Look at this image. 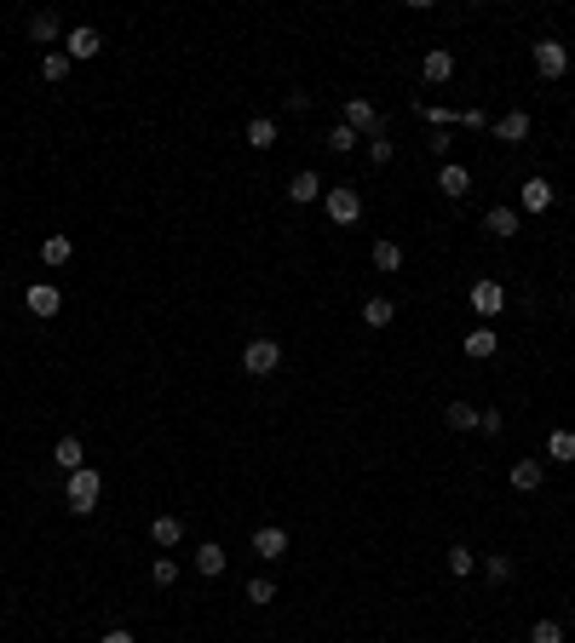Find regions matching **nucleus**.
<instances>
[{"label":"nucleus","instance_id":"nucleus-13","mask_svg":"<svg viewBox=\"0 0 575 643\" xmlns=\"http://www.w3.org/2000/svg\"><path fill=\"white\" fill-rule=\"evenodd\" d=\"M421 75H426V87H443L449 75H455V52H443V46H426V64H421Z\"/></svg>","mask_w":575,"mask_h":643},{"label":"nucleus","instance_id":"nucleus-30","mask_svg":"<svg viewBox=\"0 0 575 643\" xmlns=\"http://www.w3.org/2000/svg\"><path fill=\"white\" fill-rule=\"evenodd\" d=\"M443 563H449V574H455V580H466L478 557H472V546H449V557H443Z\"/></svg>","mask_w":575,"mask_h":643},{"label":"nucleus","instance_id":"nucleus-37","mask_svg":"<svg viewBox=\"0 0 575 643\" xmlns=\"http://www.w3.org/2000/svg\"><path fill=\"white\" fill-rule=\"evenodd\" d=\"M501 426H506V419L495 414V408H478V431H484V436H501Z\"/></svg>","mask_w":575,"mask_h":643},{"label":"nucleus","instance_id":"nucleus-9","mask_svg":"<svg viewBox=\"0 0 575 643\" xmlns=\"http://www.w3.org/2000/svg\"><path fill=\"white\" fill-rule=\"evenodd\" d=\"M460 351H466V356H472V363H489V356H495V351H501V334H495V327H489V322H478V327H472V334H466V339H460Z\"/></svg>","mask_w":575,"mask_h":643},{"label":"nucleus","instance_id":"nucleus-21","mask_svg":"<svg viewBox=\"0 0 575 643\" xmlns=\"http://www.w3.org/2000/svg\"><path fill=\"white\" fill-rule=\"evenodd\" d=\"M41 259L52 264V271H64V264L75 259V242H70V236H46V242H41Z\"/></svg>","mask_w":575,"mask_h":643},{"label":"nucleus","instance_id":"nucleus-34","mask_svg":"<svg viewBox=\"0 0 575 643\" xmlns=\"http://www.w3.org/2000/svg\"><path fill=\"white\" fill-rule=\"evenodd\" d=\"M392 155H397V144H392V138H368V161H375V167H385V161H392Z\"/></svg>","mask_w":575,"mask_h":643},{"label":"nucleus","instance_id":"nucleus-8","mask_svg":"<svg viewBox=\"0 0 575 643\" xmlns=\"http://www.w3.org/2000/svg\"><path fill=\"white\" fill-rule=\"evenodd\" d=\"M64 52H70V64H75V58H98L104 52V35L92 23H75L70 35H64Z\"/></svg>","mask_w":575,"mask_h":643},{"label":"nucleus","instance_id":"nucleus-16","mask_svg":"<svg viewBox=\"0 0 575 643\" xmlns=\"http://www.w3.org/2000/svg\"><path fill=\"white\" fill-rule=\"evenodd\" d=\"M438 190H443L449 201H460L466 190H472V172H466L460 161H443V172H438Z\"/></svg>","mask_w":575,"mask_h":643},{"label":"nucleus","instance_id":"nucleus-18","mask_svg":"<svg viewBox=\"0 0 575 643\" xmlns=\"http://www.w3.org/2000/svg\"><path fill=\"white\" fill-rule=\"evenodd\" d=\"M518 207H524V213H547V207H552V184H547V179H530V184L518 190Z\"/></svg>","mask_w":575,"mask_h":643},{"label":"nucleus","instance_id":"nucleus-33","mask_svg":"<svg viewBox=\"0 0 575 643\" xmlns=\"http://www.w3.org/2000/svg\"><path fill=\"white\" fill-rule=\"evenodd\" d=\"M530 643H564V626H558V620H535L530 626Z\"/></svg>","mask_w":575,"mask_h":643},{"label":"nucleus","instance_id":"nucleus-35","mask_svg":"<svg viewBox=\"0 0 575 643\" xmlns=\"http://www.w3.org/2000/svg\"><path fill=\"white\" fill-rule=\"evenodd\" d=\"M414 109H421V121H431V127H438V133L449 127V109H443V104H426V98H421Z\"/></svg>","mask_w":575,"mask_h":643},{"label":"nucleus","instance_id":"nucleus-15","mask_svg":"<svg viewBox=\"0 0 575 643\" xmlns=\"http://www.w3.org/2000/svg\"><path fill=\"white\" fill-rule=\"evenodd\" d=\"M489 133L501 138V144H524V138H530V115H524V109H512V115L489 121Z\"/></svg>","mask_w":575,"mask_h":643},{"label":"nucleus","instance_id":"nucleus-1","mask_svg":"<svg viewBox=\"0 0 575 643\" xmlns=\"http://www.w3.org/2000/svg\"><path fill=\"white\" fill-rule=\"evenodd\" d=\"M104 500V472H92V465H81V472H70V489H64V506L75 517H87L92 506Z\"/></svg>","mask_w":575,"mask_h":643},{"label":"nucleus","instance_id":"nucleus-22","mask_svg":"<svg viewBox=\"0 0 575 643\" xmlns=\"http://www.w3.org/2000/svg\"><path fill=\"white\" fill-rule=\"evenodd\" d=\"M242 598L254 603V609H265V603H276V580H271V574H254V580H247V586H242Z\"/></svg>","mask_w":575,"mask_h":643},{"label":"nucleus","instance_id":"nucleus-20","mask_svg":"<svg viewBox=\"0 0 575 643\" xmlns=\"http://www.w3.org/2000/svg\"><path fill=\"white\" fill-rule=\"evenodd\" d=\"M196 574H208V580H219L225 574V546H196Z\"/></svg>","mask_w":575,"mask_h":643},{"label":"nucleus","instance_id":"nucleus-24","mask_svg":"<svg viewBox=\"0 0 575 643\" xmlns=\"http://www.w3.org/2000/svg\"><path fill=\"white\" fill-rule=\"evenodd\" d=\"M288 196H293V201H322V179H317V172H293Z\"/></svg>","mask_w":575,"mask_h":643},{"label":"nucleus","instance_id":"nucleus-11","mask_svg":"<svg viewBox=\"0 0 575 643\" xmlns=\"http://www.w3.org/2000/svg\"><path fill=\"white\" fill-rule=\"evenodd\" d=\"M484 230H489L495 242H512V236L524 230V213H518V207H489V213H484Z\"/></svg>","mask_w":575,"mask_h":643},{"label":"nucleus","instance_id":"nucleus-25","mask_svg":"<svg viewBox=\"0 0 575 643\" xmlns=\"http://www.w3.org/2000/svg\"><path fill=\"white\" fill-rule=\"evenodd\" d=\"M392 317H397L392 299H363V322L368 327H392Z\"/></svg>","mask_w":575,"mask_h":643},{"label":"nucleus","instance_id":"nucleus-39","mask_svg":"<svg viewBox=\"0 0 575 643\" xmlns=\"http://www.w3.org/2000/svg\"><path fill=\"white\" fill-rule=\"evenodd\" d=\"M570 310H575V293H570Z\"/></svg>","mask_w":575,"mask_h":643},{"label":"nucleus","instance_id":"nucleus-19","mask_svg":"<svg viewBox=\"0 0 575 643\" xmlns=\"http://www.w3.org/2000/svg\"><path fill=\"white\" fill-rule=\"evenodd\" d=\"M242 138H247V150H271V144H276V121H271V115H254V121L242 127Z\"/></svg>","mask_w":575,"mask_h":643},{"label":"nucleus","instance_id":"nucleus-17","mask_svg":"<svg viewBox=\"0 0 575 643\" xmlns=\"http://www.w3.org/2000/svg\"><path fill=\"white\" fill-rule=\"evenodd\" d=\"M52 460H58V472H81L87 465V448H81V436H58V448H52Z\"/></svg>","mask_w":575,"mask_h":643},{"label":"nucleus","instance_id":"nucleus-38","mask_svg":"<svg viewBox=\"0 0 575 643\" xmlns=\"http://www.w3.org/2000/svg\"><path fill=\"white\" fill-rule=\"evenodd\" d=\"M98 643H138V638H133V632H127V626H110V632H104V638H98Z\"/></svg>","mask_w":575,"mask_h":643},{"label":"nucleus","instance_id":"nucleus-4","mask_svg":"<svg viewBox=\"0 0 575 643\" xmlns=\"http://www.w3.org/2000/svg\"><path fill=\"white\" fill-rule=\"evenodd\" d=\"M322 213H329L334 225H357V218H363V196H357L351 184H334V190H322Z\"/></svg>","mask_w":575,"mask_h":643},{"label":"nucleus","instance_id":"nucleus-14","mask_svg":"<svg viewBox=\"0 0 575 643\" xmlns=\"http://www.w3.org/2000/svg\"><path fill=\"white\" fill-rule=\"evenodd\" d=\"M254 552L265 557V563H276V557H288V528H276V523H265L254 535Z\"/></svg>","mask_w":575,"mask_h":643},{"label":"nucleus","instance_id":"nucleus-36","mask_svg":"<svg viewBox=\"0 0 575 643\" xmlns=\"http://www.w3.org/2000/svg\"><path fill=\"white\" fill-rule=\"evenodd\" d=\"M329 150H339V155H346V150H357V133L346 127V121H339V127L329 133Z\"/></svg>","mask_w":575,"mask_h":643},{"label":"nucleus","instance_id":"nucleus-7","mask_svg":"<svg viewBox=\"0 0 575 643\" xmlns=\"http://www.w3.org/2000/svg\"><path fill=\"white\" fill-rule=\"evenodd\" d=\"M23 305H29V317H58V310H64V293H58V281H35V288L23 293Z\"/></svg>","mask_w":575,"mask_h":643},{"label":"nucleus","instance_id":"nucleus-23","mask_svg":"<svg viewBox=\"0 0 575 643\" xmlns=\"http://www.w3.org/2000/svg\"><path fill=\"white\" fill-rule=\"evenodd\" d=\"M443 419H449V431H478V408L472 402H449Z\"/></svg>","mask_w":575,"mask_h":643},{"label":"nucleus","instance_id":"nucleus-6","mask_svg":"<svg viewBox=\"0 0 575 643\" xmlns=\"http://www.w3.org/2000/svg\"><path fill=\"white\" fill-rule=\"evenodd\" d=\"M501 305H506V288H501V281H495V276H484V281H472V310H478V317H501Z\"/></svg>","mask_w":575,"mask_h":643},{"label":"nucleus","instance_id":"nucleus-28","mask_svg":"<svg viewBox=\"0 0 575 643\" xmlns=\"http://www.w3.org/2000/svg\"><path fill=\"white\" fill-rule=\"evenodd\" d=\"M29 41H41V46L58 41V18H52V12H35V18H29Z\"/></svg>","mask_w":575,"mask_h":643},{"label":"nucleus","instance_id":"nucleus-27","mask_svg":"<svg viewBox=\"0 0 575 643\" xmlns=\"http://www.w3.org/2000/svg\"><path fill=\"white\" fill-rule=\"evenodd\" d=\"M70 69H75V64H70V52H46V58H41V75H46L52 87H58V81H70Z\"/></svg>","mask_w":575,"mask_h":643},{"label":"nucleus","instance_id":"nucleus-3","mask_svg":"<svg viewBox=\"0 0 575 643\" xmlns=\"http://www.w3.org/2000/svg\"><path fill=\"white\" fill-rule=\"evenodd\" d=\"M535 75H541V81H564V75H570V46L564 41H535Z\"/></svg>","mask_w":575,"mask_h":643},{"label":"nucleus","instance_id":"nucleus-2","mask_svg":"<svg viewBox=\"0 0 575 643\" xmlns=\"http://www.w3.org/2000/svg\"><path fill=\"white\" fill-rule=\"evenodd\" d=\"M283 368V344L276 339H247L242 344V373H254V380H265V373Z\"/></svg>","mask_w":575,"mask_h":643},{"label":"nucleus","instance_id":"nucleus-10","mask_svg":"<svg viewBox=\"0 0 575 643\" xmlns=\"http://www.w3.org/2000/svg\"><path fill=\"white\" fill-rule=\"evenodd\" d=\"M506 482H512V489H518V494H535L541 482H547V460H512Z\"/></svg>","mask_w":575,"mask_h":643},{"label":"nucleus","instance_id":"nucleus-32","mask_svg":"<svg viewBox=\"0 0 575 643\" xmlns=\"http://www.w3.org/2000/svg\"><path fill=\"white\" fill-rule=\"evenodd\" d=\"M150 580H155V586L167 592V586H173V580H179V563H173V557H155V563H150Z\"/></svg>","mask_w":575,"mask_h":643},{"label":"nucleus","instance_id":"nucleus-12","mask_svg":"<svg viewBox=\"0 0 575 643\" xmlns=\"http://www.w3.org/2000/svg\"><path fill=\"white\" fill-rule=\"evenodd\" d=\"M184 540V523L173 511H162V517H150V546H162V552H173V546Z\"/></svg>","mask_w":575,"mask_h":643},{"label":"nucleus","instance_id":"nucleus-5","mask_svg":"<svg viewBox=\"0 0 575 643\" xmlns=\"http://www.w3.org/2000/svg\"><path fill=\"white\" fill-rule=\"evenodd\" d=\"M346 127L357 133V138H380L385 127H380V109L368 104V98H346Z\"/></svg>","mask_w":575,"mask_h":643},{"label":"nucleus","instance_id":"nucleus-31","mask_svg":"<svg viewBox=\"0 0 575 643\" xmlns=\"http://www.w3.org/2000/svg\"><path fill=\"white\" fill-rule=\"evenodd\" d=\"M484 574L495 580V586H506V580H512V557H506V552H489V557H484Z\"/></svg>","mask_w":575,"mask_h":643},{"label":"nucleus","instance_id":"nucleus-26","mask_svg":"<svg viewBox=\"0 0 575 643\" xmlns=\"http://www.w3.org/2000/svg\"><path fill=\"white\" fill-rule=\"evenodd\" d=\"M547 460H564V465L575 460V431H564V426H558V431L547 436Z\"/></svg>","mask_w":575,"mask_h":643},{"label":"nucleus","instance_id":"nucleus-29","mask_svg":"<svg viewBox=\"0 0 575 643\" xmlns=\"http://www.w3.org/2000/svg\"><path fill=\"white\" fill-rule=\"evenodd\" d=\"M368 259H375V271H403V247L397 242H375V253H368Z\"/></svg>","mask_w":575,"mask_h":643}]
</instances>
